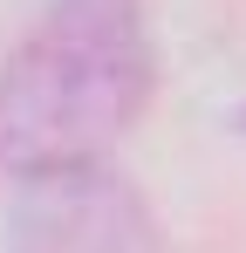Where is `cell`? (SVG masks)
Masks as SVG:
<instances>
[{
	"label": "cell",
	"mask_w": 246,
	"mask_h": 253,
	"mask_svg": "<svg viewBox=\"0 0 246 253\" xmlns=\"http://www.w3.org/2000/svg\"><path fill=\"white\" fill-rule=\"evenodd\" d=\"M151 48L137 0H55L0 69V171L48 178L89 165L137 124Z\"/></svg>",
	"instance_id": "6da1fadb"
},
{
	"label": "cell",
	"mask_w": 246,
	"mask_h": 253,
	"mask_svg": "<svg viewBox=\"0 0 246 253\" xmlns=\"http://www.w3.org/2000/svg\"><path fill=\"white\" fill-rule=\"evenodd\" d=\"M14 253H158V240H151L144 199L123 178L76 165L48 171V185L28 199Z\"/></svg>",
	"instance_id": "7a4b0ae2"
}]
</instances>
